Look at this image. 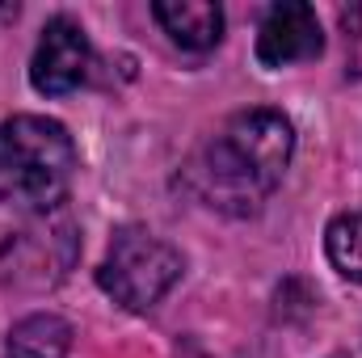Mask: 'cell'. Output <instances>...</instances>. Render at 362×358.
Wrapping results in <instances>:
<instances>
[{"label": "cell", "instance_id": "obj_1", "mask_svg": "<svg viewBox=\"0 0 362 358\" xmlns=\"http://www.w3.org/2000/svg\"><path fill=\"white\" fill-rule=\"evenodd\" d=\"M295 156V127L278 110H240L223 118L181 165L185 190L219 215H257L286 178Z\"/></svg>", "mask_w": 362, "mask_h": 358}, {"label": "cell", "instance_id": "obj_2", "mask_svg": "<svg viewBox=\"0 0 362 358\" xmlns=\"http://www.w3.org/2000/svg\"><path fill=\"white\" fill-rule=\"evenodd\" d=\"M0 135L13 165V202L34 211L59 207L76 178V144L68 127L42 114H13Z\"/></svg>", "mask_w": 362, "mask_h": 358}, {"label": "cell", "instance_id": "obj_3", "mask_svg": "<svg viewBox=\"0 0 362 358\" xmlns=\"http://www.w3.org/2000/svg\"><path fill=\"white\" fill-rule=\"evenodd\" d=\"M181 270H185V262L169 241H160L156 232H148L139 224H127L114 232V241L97 266V287L127 312H148L177 287Z\"/></svg>", "mask_w": 362, "mask_h": 358}, {"label": "cell", "instance_id": "obj_4", "mask_svg": "<svg viewBox=\"0 0 362 358\" xmlns=\"http://www.w3.org/2000/svg\"><path fill=\"white\" fill-rule=\"evenodd\" d=\"M93 72V47L81 21L72 17H51L42 25V38L30 59V85L42 97H68L76 93Z\"/></svg>", "mask_w": 362, "mask_h": 358}, {"label": "cell", "instance_id": "obj_5", "mask_svg": "<svg viewBox=\"0 0 362 358\" xmlns=\"http://www.w3.org/2000/svg\"><path fill=\"white\" fill-rule=\"evenodd\" d=\"M325 51V30L312 4L303 0H282L257 25V64L262 68H291L308 64Z\"/></svg>", "mask_w": 362, "mask_h": 358}, {"label": "cell", "instance_id": "obj_6", "mask_svg": "<svg viewBox=\"0 0 362 358\" xmlns=\"http://www.w3.org/2000/svg\"><path fill=\"white\" fill-rule=\"evenodd\" d=\"M152 17L181 51H211L223 38V8L211 0H156Z\"/></svg>", "mask_w": 362, "mask_h": 358}, {"label": "cell", "instance_id": "obj_7", "mask_svg": "<svg viewBox=\"0 0 362 358\" xmlns=\"http://www.w3.org/2000/svg\"><path fill=\"white\" fill-rule=\"evenodd\" d=\"M68 350H72V325L55 312L21 316L4 337V358H68Z\"/></svg>", "mask_w": 362, "mask_h": 358}, {"label": "cell", "instance_id": "obj_8", "mask_svg": "<svg viewBox=\"0 0 362 358\" xmlns=\"http://www.w3.org/2000/svg\"><path fill=\"white\" fill-rule=\"evenodd\" d=\"M325 253H329V266L341 278L362 282V207L358 211H341L337 219H329Z\"/></svg>", "mask_w": 362, "mask_h": 358}, {"label": "cell", "instance_id": "obj_9", "mask_svg": "<svg viewBox=\"0 0 362 358\" xmlns=\"http://www.w3.org/2000/svg\"><path fill=\"white\" fill-rule=\"evenodd\" d=\"M341 25H346V47H350V59H354V72H362V4L341 13Z\"/></svg>", "mask_w": 362, "mask_h": 358}, {"label": "cell", "instance_id": "obj_10", "mask_svg": "<svg viewBox=\"0 0 362 358\" xmlns=\"http://www.w3.org/2000/svg\"><path fill=\"white\" fill-rule=\"evenodd\" d=\"M0 202H13V165H8L4 135H0Z\"/></svg>", "mask_w": 362, "mask_h": 358}]
</instances>
